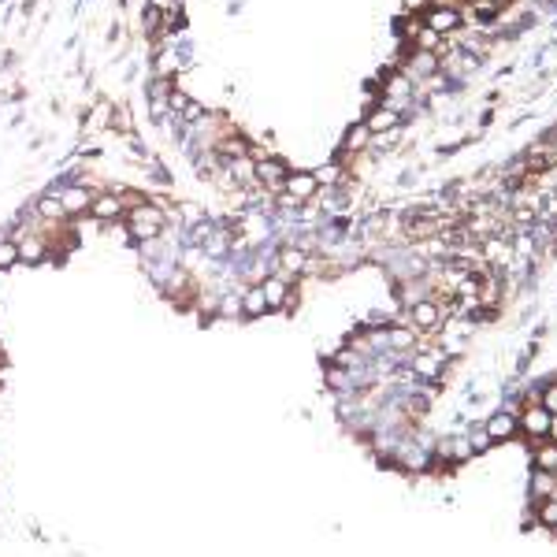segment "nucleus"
<instances>
[{
  "label": "nucleus",
  "mask_w": 557,
  "mask_h": 557,
  "mask_svg": "<svg viewBox=\"0 0 557 557\" xmlns=\"http://www.w3.org/2000/svg\"><path fill=\"white\" fill-rule=\"evenodd\" d=\"M126 231L134 242H156L163 234V212L156 205H134L126 212Z\"/></svg>",
  "instance_id": "obj_1"
},
{
  "label": "nucleus",
  "mask_w": 557,
  "mask_h": 557,
  "mask_svg": "<svg viewBox=\"0 0 557 557\" xmlns=\"http://www.w3.org/2000/svg\"><path fill=\"white\" fill-rule=\"evenodd\" d=\"M316 190H320V178L313 171H290L283 178V193L293 201V205H301V201H313L316 198Z\"/></svg>",
  "instance_id": "obj_2"
},
{
  "label": "nucleus",
  "mask_w": 557,
  "mask_h": 557,
  "mask_svg": "<svg viewBox=\"0 0 557 557\" xmlns=\"http://www.w3.org/2000/svg\"><path fill=\"white\" fill-rule=\"evenodd\" d=\"M461 19H465V15H461L457 4H435L423 23H428V30H435V34H450V30L461 26Z\"/></svg>",
  "instance_id": "obj_3"
},
{
  "label": "nucleus",
  "mask_w": 557,
  "mask_h": 557,
  "mask_svg": "<svg viewBox=\"0 0 557 557\" xmlns=\"http://www.w3.org/2000/svg\"><path fill=\"white\" fill-rule=\"evenodd\" d=\"M517 423H520V428L528 431L531 438H550V413H546V409L539 405V401H531V405H528V413H524Z\"/></svg>",
  "instance_id": "obj_4"
},
{
  "label": "nucleus",
  "mask_w": 557,
  "mask_h": 557,
  "mask_svg": "<svg viewBox=\"0 0 557 557\" xmlns=\"http://www.w3.org/2000/svg\"><path fill=\"white\" fill-rule=\"evenodd\" d=\"M253 171H256L260 183H264L268 190H275V193H283V178L290 175L278 160H256V163H253Z\"/></svg>",
  "instance_id": "obj_5"
},
{
  "label": "nucleus",
  "mask_w": 557,
  "mask_h": 557,
  "mask_svg": "<svg viewBox=\"0 0 557 557\" xmlns=\"http://www.w3.org/2000/svg\"><path fill=\"white\" fill-rule=\"evenodd\" d=\"M487 435H490V442H502V438H513L517 431H520V423H517V416L513 413H494L487 423Z\"/></svg>",
  "instance_id": "obj_6"
},
{
  "label": "nucleus",
  "mask_w": 557,
  "mask_h": 557,
  "mask_svg": "<svg viewBox=\"0 0 557 557\" xmlns=\"http://www.w3.org/2000/svg\"><path fill=\"white\" fill-rule=\"evenodd\" d=\"M409 313H413V323L423 327V331L438 327V320H442V308H438L431 298H423V301H416V305H409Z\"/></svg>",
  "instance_id": "obj_7"
},
{
  "label": "nucleus",
  "mask_w": 557,
  "mask_h": 557,
  "mask_svg": "<svg viewBox=\"0 0 557 557\" xmlns=\"http://www.w3.org/2000/svg\"><path fill=\"white\" fill-rule=\"evenodd\" d=\"M398 123H401V116H398L394 108H386V104H383V108H375V112H372L364 126L372 130V138H375V134H390V130H398Z\"/></svg>",
  "instance_id": "obj_8"
},
{
  "label": "nucleus",
  "mask_w": 557,
  "mask_h": 557,
  "mask_svg": "<svg viewBox=\"0 0 557 557\" xmlns=\"http://www.w3.org/2000/svg\"><path fill=\"white\" fill-rule=\"evenodd\" d=\"M90 212H93V220H116L123 212V198L119 193H101V198H93Z\"/></svg>",
  "instance_id": "obj_9"
},
{
  "label": "nucleus",
  "mask_w": 557,
  "mask_h": 557,
  "mask_svg": "<svg viewBox=\"0 0 557 557\" xmlns=\"http://www.w3.org/2000/svg\"><path fill=\"white\" fill-rule=\"evenodd\" d=\"M60 193V201H63V212H82V208H90L93 198H90V190L86 186H67V190H56Z\"/></svg>",
  "instance_id": "obj_10"
},
{
  "label": "nucleus",
  "mask_w": 557,
  "mask_h": 557,
  "mask_svg": "<svg viewBox=\"0 0 557 557\" xmlns=\"http://www.w3.org/2000/svg\"><path fill=\"white\" fill-rule=\"evenodd\" d=\"M268 313V298H264V286H249L242 293V316H260Z\"/></svg>",
  "instance_id": "obj_11"
},
{
  "label": "nucleus",
  "mask_w": 557,
  "mask_h": 557,
  "mask_svg": "<svg viewBox=\"0 0 557 557\" xmlns=\"http://www.w3.org/2000/svg\"><path fill=\"white\" fill-rule=\"evenodd\" d=\"M531 490H535V498H539V502H550V498H557V472H539V468H535Z\"/></svg>",
  "instance_id": "obj_12"
},
{
  "label": "nucleus",
  "mask_w": 557,
  "mask_h": 557,
  "mask_svg": "<svg viewBox=\"0 0 557 557\" xmlns=\"http://www.w3.org/2000/svg\"><path fill=\"white\" fill-rule=\"evenodd\" d=\"M38 216H41V220H48V223H56V220L67 216V212H63L60 193H45V198L38 201Z\"/></svg>",
  "instance_id": "obj_13"
},
{
  "label": "nucleus",
  "mask_w": 557,
  "mask_h": 557,
  "mask_svg": "<svg viewBox=\"0 0 557 557\" xmlns=\"http://www.w3.org/2000/svg\"><path fill=\"white\" fill-rule=\"evenodd\" d=\"M260 286H264L268 308H283V305H286V293H290L286 278H268V283H260Z\"/></svg>",
  "instance_id": "obj_14"
},
{
  "label": "nucleus",
  "mask_w": 557,
  "mask_h": 557,
  "mask_svg": "<svg viewBox=\"0 0 557 557\" xmlns=\"http://www.w3.org/2000/svg\"><path fill=\"white\" fill-rule=\"evenodd\" d=\"M438 453H442V457H453V461H465V457H472L476 450H472V442H468V435H465V438H450V442H442Z\"/></svg>",
  "instance_id": "obj_15"
},
{
  "label": "nucleus",
  "mask_w": 557,
  "mask_h": 557,
  "mask_svg": "<svg viewBox=\"0 0 557 557\" xmlns=\"http://www.w3.org/2000/svg\"><path fill=\"white\" fill-rule=\"evenodd\" d=\"M535 468L539 472H557V442H543L535 450Z\"/></svg>",
  "instance_id": "obj_16"
},
{
  "label": "nucleus",
  "mask_w": 557,
  "mask_h": 557,
  "mask_svg": "<svg viewBox=\"0 0 557 557\" xmlns=\"http://www.w3.org/2000/svg\"><path fill=\"white\" fill-rule=\"evenodd\" d=\"M19 260H26V264H41V260H45V242L41 238L19 242Z\"/></svg>",
  "instance_id": "obj_17"
},
{
  "label": "nucleus",
  "mask_w": 557,
  "mask_h": 557,
  "mask_svg": "<svg viewBox=\"0 0 557 557\" xmlns=\"http://www.w3.org/2000/svg\"><path fill=\"white\" fill-rule=\"evenodd\" d=\"M435 67H438V60L428 53V48H420V53L409 60V75H413V78H416V75H431Z\"/></svg>",
  "instance_id": "obj_18"
},
{
  "label": "nucleus",
  "mask_w": 557,
  "mask_h": 557,
  "mask_svg": "<svg viewBox=\"0 0 557 557\" xmlns=\"http://www.w3.org/2000/svg\"><path fill=\"white\" fill-rule=\"evenodd\" d=\"M278 264H283L286 271H301V268H305V253H301V249H293V245H290V249H283V253H278Z\"/></svg>",
  "instance_id": "obj_19"
},
{
  "label": "nucleus",
  "mask_w": 557,
  "mask_h": 557,
  "mask_svg": "<svg viewBox=\"0 0 557 557\" xmlns=\"http://www.w3.org/2000/svg\"><path fill=\"white\" fill-rule=\"evenodd\" d=\"M368 141H372V130L368 126H353L346 134V149H364Z\"/></svg>",
  "instance_id": "obj_20"
},
{
  "label": "nucleus",
  "mask_w": 557,
  "mask_h": 557,
  "mask_svg": "<svg viewBox=\"0 0 557 557\" xmlns=\"http://www.w3.org/2000/svg\"><path fill=\"white\" fill-rule=\"evenodd\" d=\"M15 260H19V245L4 238V242H0V271H4V268H11Z\"/></svg>",
  "instance_id": "obj_21"
},
{
  "label": "nucleus",
  "mask_w": 557,
  "mask_h": 557,
  "mask_svg": "<svg viewBox=\"0 0 557 557\" xmlns=\"http://www.w3.org/2000/svg\"><path fill=\"white\" fill-rule=\"evenodd\" d=\"M216 313H220V316H227V320H234V316H242V298H234V293H231V298H223V301H220V308H216Z\"/></svg>",
  "instance_id": "obj_22"
},
{
  "label": "nucleus",
  "mask_w": 557,
  "mask_h": 557,
  "mask_svg": "<svg viewBox=\"0 0 557 557\" xmlns=\"http://www.w3.org/2000/svg\"><path fill=\"white\" fill-rule=\"evenodd\" d=\"M468 442H472V450H487L490 446V435H487V428H476L468 435Z\"/></svg>",
  "instance_id": "obj_23"
},
{
  "label": "nucleus",
  "mask_w": 557,
  "mask_h": 557,
  "mask_svg": "<svg viewBox=\"0 0 557 557\" xmlns=\"http://www.w3.org/2000/svg\"><path fill=\"white\" fill-rule=\"evenodd\" d=\"M539 405H543V409H546V413L553 416V413H557V386H550V390H546V394H543V401H539Z\"/></svg>",
  "instance_id": "obj_24"
},
{
  "label": "nucleus",
  "mask_w": 557,
  "mask_h": 557,
  "mask_svg": "<svg viewBox=\"0 0 557 557\" xmlns=\"http://www.w3.org/2000/svg\"><path fill=\"white\" fill-rule=\"evenodd\" d=\"M178 212L186 216V223H198V216H201V208H198V205H178Z\"/></svg>",
  "instance_id": "obj_25"
},
{
  "label": "nucleus",
  "mask_w": 557,
  "mask_h": 557,
  "mask_svg": "<svg viewBox=\"0 0 557 557\" xmlns=\"http://www.w3.org/2000/svg\"><path fill=\"white\" fill-rule=\"evenodd\" d=\"M472 4H476V8L483 11V15H490V11L498 8V0H472Z\"/></svg>",
  "instance_id": "obj_26"
},
{
  "label": "nucleus",
  "mask_w": 557,
  "mask_h": 557,
  "mask_svg": "<svg viewBox=\"0 0 557 557\" xmlns=\"http://www.w3.org/2000/svg\"><path fill=\"white\" fill-rule=\"evenodd\" d=\"M550 438H553V442H557V413H553V416H550Z\"/></svg>",
  "instance_id": "obj_27"
}]
</instances>
